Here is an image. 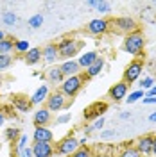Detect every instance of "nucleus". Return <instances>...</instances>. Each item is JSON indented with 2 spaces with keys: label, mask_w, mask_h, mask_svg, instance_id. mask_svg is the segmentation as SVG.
I'll return each mask as SVG.
<instances>
[{
  "label": "nucleus",
  "mask_w": 156,
  "mask_h": 157,
  "mask_svg": "<svg viewBox=\"0 0 156 157\" xmlns=\"http://www.w3.org/2000/svg\"><path fill=\"white\" fill-rule=\"evenodd\" d=\"M118 157H142V154L138 152L137 148L129 147V148H124V150L120 152V155H118Z\"/></svg>",
  "instance_id": "cd10ccee"
},
{
  "label": "nucleus",
  "mask_w": 156,
  "mask_h": 157,
  "mask_svg": "<svg viewBox=\"0 0 156 157\" xmlns=\"http://www.w3.org/2000/svg\"><path fill=\"white\" fill-rule=\"evenodd\" d=\"M81 47H83V43L77 41V39L63 38L58 43V54H59V57L70 61V59H74V56H77V52L81 50Z\"/></svg>",
  "instance_id": "f257e3e1"
},
{
  "label": "nucleus",
  "mask_w": 156,
  "mask_h": 157,
  "mask_svg": "<svg viewBox=\"0 0 156 157\" xmlns=\"http://www.w3.org/2000/svg\"><path fill=\"white\" fill-rule=\"evenodd\" d=\"M50 121H52V113H50L47 107L38 109V111L34 113V116H32V123H34V127H47Z\"/></svg>",
  "instance_id": "9b49d317"
},
{
  "label": "nucleus",
  "mask_w": 156,
  "mask_h": 157,
  "mask_svg": "<svg viewBox=\"0 0 156 157\" xmlns=\"http://www.w3.org/2000/svg\"><path fill=\"white\" fill-rule=\"evenodd\" d=\"M14 41L16 39H11V38H6L0 41V54H7L9 56V52L14 48Z\"/></svg>",
  "instance_id": "4be33fe9"
},
{
  "label": "nucleus",
  "mask_w": 156,
  "mask_h": 157,
  "mask_svg": "<svg viewBox=\"0 0 156 157\" xmlns=\"http://www.w3.org/2000/svg\"><path fill=\"white\" fill-rule=\"evenodd\" d=\"M95 9H97L99 13H104V14H106V13L111 11V4L106 2V0H99V4H97V7H95Z\"/></svg>",
  "instance_id": "c756f323"
},
{
  "label": "nucleus",
  "mask_w": 156,
  "mask_h": 157,
  "mask_svg": "<svg viewBox=\"0 0 156 157\" xmlns=\"http://www.w3.org/2000/svg\"><path fill=\"white\" fill-rule=\"evenodd\" d=\"M92 155H93V154H92V150H90L88 147H81L79 150H76L70 157H92Z\"/></svg>",
  "instance_id": "c85d7f7f"
},
{
  "label": "nucleus",
  "mask_w": 156,
  "mask_h": 157,
  "mask_svg": "<svg viewBox=\"0 0 156 157\" xmlns=\"http://www.w3.org/2000/svg\"><path fill=\"white\" fill-rule=\"evenodd\" d=\"M49 95H50L49 86H47V84H41V86H39V88L31 95V105H39V104L47 102Z\"/></svg>",
  "instance_id": "ddd939ff"
},
{
  "label": "nucleus",
  "mask_w": 156,
  "mask_h": 157,
  "mask_svg": "<svg viewBox=\"0 0 156 157\" xmlns=\"http://www.w3.org/2000/svg\"><path fill=\"white\" fill-rule=\"evenodd\" d=\"M102 68H104V59L99 57L90 68H86V71H84V78H92V77H97L99 73L102 71Z\"/></svg>",
  "instance_id": "6ab92c4d"
},
{
  "label": "nucleus",
  "mask_w": 156,
  "mask_h": 157,
  "mask_svg": "<svg viewBox=\"0 0 156 157\" xmlns=\"http://www.w3.org/2000/svg\"><path fill=\"white\" fill-rule=\"evenodd\" d=\"M147 97H156V84L149 89V91H147Z\"/></svg>",
  "instance_id": "58836bf2"
},
{
  "label": "nucleus",
  "mask_w": 156,
  "mask_h": 157,
  "mask_svg": "<svg viewBox=\"0 0 156 157\" xmlns=\"http://www.w3.org/2000/svg\"><path fill=\"white\" fill-rule=\"evenodd\" d=\"M115 136H117L115 130H102V132H101V137H102V139H109V137H115Z\"/></svg>",
  "instance_id": "f704fd0d"
},
{
  "label": "nucleus",
  "mask_w": 156,
  "mask_h": 157,
  "mask_svg": "<svg viewBox=\"0 0 156 157\" xmlns=\"http://www.w3.org/2000/svg\"><path fill=\"white\" fill-rule=\"evenodd\" d=\"M140 86H142V91H144V89H146V91H149V89L154 86V80H153L151 77H146L142 82H140Z\"/></svg>",
  "instance_id": "473e14b6"
},
{
  "label": "nucleus",
  "mask_w": 156,
  "mask_h": 157,
  "mask_svg": "<svg viewBox=\"0 0 156 157\" xmlns=\"http://www.w3.org/2000/svg\"><path fill=\"white\" fill-rule=\"evenodd\" d=\"M32 157H54L56 150L52 143H32Z\"/></svg>",
  "instance_id": "6e6552de"
},
{
  "label": "nucleus",
  "mask_w": 156,
  "mask_h": 157,
  "mask_svg": "<svg viewBox=\"0 0 156 157\" xmlns=\"http://www.w3.org/2000/svg\"><path fill=\"white\" fill-rule=\"evenodd\" d=\"M56 121L61 123V125H63V123H68V121H70V114H61V116H58Z\"/></svg>",
  "instance_id": "e433bc0d"
},
{
  "label": "nucleus",
  "mask_w": 156,
  "mask_h": 157,
  "mask_svg": "<svg viewBox=\"0 0 156 157\" xmlns=\"http://www.w3.org/2000/svg\"><path fill=\"white\" fill-rule=\"evenodd\" d=\"M13 64V57L7 54H0V70H7Z\"/></svg>",
  "instance_id": "bb28decb"
},
{
  "label": "nucleus",
  "mask_w": 156,
  "mask_h": 157,
  "mask_svg": "<svg viewBox=\"0 0 156 157\" xmlns=\"http://www.w3.org/2000/svg\"><path fill=\"white\" fill-rule=\"evenodd\" d=\"M39 59H41V48H38V47H34V48H29V52L25 54V63L27 64H36Z\"/></svg>",
  "instance_id": "412c9836"
},
{
  "label": "nucleus",
  "mask_w": 156,
  "mask_h": 157,
  "mask_svg": "<svg viewBox=\"0 0 156 157\" xmlns=\"http://www.w3.org/2000/svg\"><path fill=\"white\" fill-rule=\"evenodd\" d=\"M137 150L142 155L153 154V136H142L137 141Z\"/></svg>",
  "instance_id": "4468645a"
},
{
  "label": "nucleus",
  "mask_w": 156,
  "mask_h": 157,
  "mask_svg": "<svg viewBox=\"0 0 156 157\" xmlns=\"http://www.w3.org/2000/svg\"><path fill=\"white\" fill-rule=\"evenodd\" d=\"M99 157H111V155H99Z\"/></svg>",
  "instance_id": "de8ad7c7"
},
{
  "label": "nucleus",
  "mask_w": 156,
  "mask_h": 157,
  "mask_svg": "<svg viewBox=\"0 0 156 157\" xmlns=\"http://www.w3.org/2000/svg\"><path fill=\"white\" fill-rule=\"evenodd\" d=\"M153 154H156V136L153 137Z\"/></svg>",
  "instance_id": "a18cd8bd"
},
{
  "label": "nucleus",
  "mask_w": 156,
  "mask_h": 157,
  "mask_svg": "<svg viewBox=\"0 0 156 157\" xmlns=\"http://www.w3.org/2000/svg\"><path fill=\"white\" fill-rule=\"evenodd\" d=\"M99 0H88V7H97Z\"/></svg>",
  "instance_id": "a19ab883"
},
{
  "label": "nucleus",
  "mask_w": 156,
  "mask_h": 157,
  "mask_svg": "<svg viewBox=\"0 0 156 157\" xmlns=\"http://www.w3.org/2000/svg\"><path fill=\"white\" fill-rule=\"evenodd\" d=\"M54 150H56V154L61 155V157H70L76 150H79V139L77 137H74V136L63 137Z\"/></svg>",
  "instance_id": "20e7f679"
},
{
  "label": "nucleus",
  "mask_w": 156,
  "mask_h": 157,
  "mask_svg": "<svg viewBox=\"0 0 156 157\" xmlns=\"http://www.w3.org/2000/svg\"><path fill=\"white\" fill-rule=\"evenodd\" d=\"M2 21H4L6 25H14V23L18 21V16H16L13 11H6V13L2 14Z\"/></svg>",
  "instance_id": "393cba45"
},
{
  "label": "nucleus",
  "mask_w": 156,
  "mask_h": 157,
  "mask_svg": "<svg viewBox=\"0 0 156 157\" xmlns=\"http://www.w3.org/2000/svg\"><path fill=\"white\" fill-rule=\"evenodd\" d=\"M113 25H115L120 32H126V34H131V32L137 30V21L133 18H129V16H120V18H117L113 21Z\"/></svg>",
  "instance_id": "9d476101"
},
{
  "label": "nucleus",
  "mask_w": 156,
  "mask_h": 157,
  "mask_svg": "<svg viewBox=\"0 0 156 157\" xmlns=\"http://www.w3.org/2000/svg\"><path fill=\"white\" fill-rule=\"evenodd\" d=\"M104 121H106V120H104V116L97 118V120H95V121L92 123V125H93V130H101V128L104 127Z\"/></svg>",
  "instance_id": "72a5a7b5"
},
{
  "label": "nucleus",
  "mask_w": 156,
  "mask_h": 157,
  "mask_svg": "<svg viewBox=\"0 0 156 157\" xmlns=\"http://www.w3.org/2000/svg\"><path fill=\"white\" fill-rule=\"evenodd\" d=\"M108 97L111 98V100H115V102H120V100H124L127 97V84L124 80H120L117 84H113L109 91H108Z\"/></svg>",
  "instance_id": "1a4fd4ad"
},
{
  "label": "nucleus",
  "mask_w": 156,
  "mask_h": 157,
  "mask_svg": "<svg viewBox=\"0 0 156 157\" xmlns=\"http://www.w3.org/2000/svg\"><path fill=\"white\" fill-rule=\"evenodd\" d=\"M140 98H144V91H142V89H138V91H135V93H131L129 98H126V102L127 104H135V102H138Z\"/></svg>",
  "instance_id": "7c9ffc66"
},
{
  "label": "nucleus",
  "mask_w": 156,
  "mask_h": 157,
  "mask_svg": "<svg viewBox=\"0 0 156 157\" xmlns=\"http://www.w3.org/2000/svg\"><path fill=\"white\" fill-rule=\"evenodd\" d=\"M4 121H6V116H4V113H0V127L4 125Z\"/></svg>",
  "instance_id": "37998d69"
},
{
  "label": "nucleus",
  "mask_w": 156,
  "mask_h": 157,
  "mask_svg": "<svg viewBox=\"0 0 156 157\" xmlns=\"http://www.w3.org/2000/svg\"><path fill=\"white\" fill-rule=\"evenodd\" d=\"M32 139H34V143H52L54 134H52V130L49 127H34Z\"/></svg>",
  "instance_id": "f8f14e48"
},
{
  "label": "nucleus",
  "mask_w": 156,
  "mask_h": 157,
  "mask_svg": "<svg viewBox=\"0 0 156 157\" xmlns=\"http://www.w3.org/2000/svg\"><path fill=\"white\" fill-rule=\"evenodd\" d=\"M27 141H29V136H27V134H22V136L18 137V143H16V148H18V152H20V150H23V148L27 147Z\"/></svg>",
  "instance_id": "2f4dec72"
},
{
  "label": "nucleus",
  "mask_w": 156,
  "mask_h": 157,
  "mask_svg": "<svg viewBox=\"0 0 156 157\" xmlns=\"http://www.w3.org/2000/svg\"><path fill=\"white\" fill-rule=\"evenodd\" d=\"M2 39H6V34H4V32L0 30V41H2Z\"/></svg>",
  "instance_id": "49530a36"
},
{
  "label": "nucleus",
  "mask_w": 156,
  "mask_h": 157,
  "mask_svg": "<svg viewBox=\"0 0 156 157\" xmlns=\"http://www.w3.org/2000/svg\"><path fill=\"white\" fill-rule=\"evenodd\" d=\"M142 71H144V63H142L140 59H135V61H131L126 66V70H124V78H122V80L129 86V84L137 82L138 77L142 75Z\"/></svg>",
  "instance_id": "39448f33"
},
{
  "label": "nucleus",
  "mask_w": 156,
  "mask_h": 157,
  "mask_svg": "<svg viewBox=\"0 0 156 157\" xmlns=\"http://www.w3.org/2000/svg\"><path fill=\"white\" fill-rule=\"evenodd\" d=\"M149 121H153V123H156V111H154V113H151V114H149Z\"/></svg>",
  "instance_id": "79ce46f5"
},
{
  "label": "nucleus",
  "mask_w": 156,
  "mask_h": 157,
  "mask_svg": "<svg viewBox=\"0 0 156 157\" xmlns=\"http://www.w3.org/2000/svg\"><path fill=\"white\" fill-rule=\"evenodd\" d=\"M108 29H109V20L106 18H95L92 21H88L86 25V32L92 34V36H101V34L108 32Z\"/></svg>",
  "instance_id": "0eeeda50"
},
{
  "label": "nucleus",
  "mask_w": 156,
  "mask_h": 157,
  "mask_svg": "<svg viewBox=\"0 0 156 157\" xmlns=\"http://www.w3.org/2000/svg\"><path fill=\"white\" fill-rule=\"evenodd\" d=\"M97 59H99V54H97V52H93V50H92V52H84V54H83V56L77 59L79 68H84V70L90 68V66H92V64H93Z\"/></svg>",
  "instance_id": "f3484780"
},
{
  "label": "nucleus",
  "mask_w": 156,
  "mask_h": 157,
  "mask_svg": "<svg viewBox=\"0 0 156 157\" xmlns=\"http://www.w3.org/2000/svg\"><path fill=\"white\" fill-rule=\"evenodd\" d=\"M59 70L63 71V75L67 78V77H72V75H77L81 68H79V63L76 59H70V61H65V63L59 66Z\"/></svg>",
  "instance_id": "2eb2a0df"
},
{
  "label": "nucleus",
  "mask_w": 156,
  "mask_h": 157,
  "mask_svg": "<svg viewBox=\"0 0 156 157\" xmlns=\"http://www.w3.org/2000/svg\"><path fill=\"white\" fill-rule=\"evenodd\" d=\"M43 14L41 13H36V14H32L29 18V27H32V29H39L41 25H43Z\"/></svg>",
  "instance_id": "5701e85b"
},
{
  "label": "nucleus",
  "mask_w": 156,
  "mask_h": 157,
  "mask_svg": "<svg viewBox=\"0 0 156 157\" xmlns=\"http://www.w3.org/2000/svg\"><path fill=\"white\" fill-rule=\"evenodd\" d=\"M144 45H146V39H144V34L142 32H131L124 38V50H126L129 56H138L142 50H144Z\"/></svg>",
  "instance_id": "f03ea898"
},
{
  "label": "nucleus",
  "mask_w": 156,
  "mask_h": 157,
  "mask_svg": "<svg viewBox=\"0 0 156 157\" xmlns=\"http://www.w3.org/2000/svg\"><path fill=\"white\" fill-rule=\"evenodd\" d=\"M13 105L14 109H18L20 113H27L32 105H31V100L27 97H23V95H14L13 97Z\"/></svg>",
  "instance_id": "a211bd4d"
},
{
  "label": "nucleus",
  "mask_w": 156,
  "mask_h": 157,
  "mask_svg": "<svg viewBox=\"0 0 156 157\" xmlns=\"http://www.w3.org/2000/svg\"><path fill=\"white\" fill-rule=\"evenodd\" d=\"M120 118H122V120H127V118H131V114H129V113H122Z\"/></svg>",
  "instance_id": "c03bdc74"
},
{
  "label": "nucleus",
  "mask_w": 156,
  "mask_h": 157,
  "mask_svg": "<svg viewBox=\"0 0 156 157\" xmlns=\"http://www.w3.org/2000/svg\"><path fill=\"white\" fill-rule=\"evenodd\" d=\"M18 154H20V157H32V148H31V147H25L23 150H20Z\"/></svg>",
  "instance_id": "c9c22d12"
},
{
  "label": "nucleus",
  "mask_w": 156,
  "mask_h": 157,
  "mask_svg": "<svg viewBox=\"0 0 156 157\" xmlns=\"http://www.w3.org/2000/svg\"><path fill=\"white\" fill-rule=\"evenodd\" d=\"M83 82H84V77H81V75H72V77H67L63 82H61V93L65 95L67 98L70 100H74V97L77 95L81 88H83Z\"/></svg>",
  "instance_id": "7ed1b4c3"
},
{
  "label": "nucleus",
  "mask_w": 156,
  "mask_h": 157,
  "mask_svg": "<svg viewBox=\"0 0 156 157\" xmlns=\"http://www.w3.org/2000/svg\"><path fill=\"white\" fill-rule=\"evenodd\" d=\"M20 136H22V134H20V128L18 127L6 128V139H7V141H18Z\"/></svg>",
  "instance_id": "b1692460"
},
{
  "label": "nucleus",
  "mask_w": 156,
  "mask_h": 157,
  "mask_svg": "<svg viewBox=\"0 0 156 157\" xmlns=\"http://www.w3.org/2000/svg\"><path fill=\"white\" fill-rule=\"evenodd\" d=\"M86 141H88V137H86V136L81 137V139H79V148H81V147H86Z\"/></svg>",
  "instance_id": "ea45409f"
},
{
  "label": "nucleus",
  "mask_w": 156,
  "mask_h": 157,
  "mask_svg": "<svg viewBox=\"0 0 156 157\" xmlns=\"http://www.w3.org/2000/svg\"><path fill=\"white\" fill-rule=\"evenodd\" d=\"M14 50L20 52V54H27V52H29V41H25V39L14 41Z\"/></svg>",
  "instance_id": "a878e982"
},
{
  "label": "nucleus",
  "mask_w": 156,
  "mask_h": 157,
  "mask_svg": "<svg viewBox=\"0 0 156 157\" xmlns=\"http://www.w3.org/2000/svg\"><path fill=\"white\" fill-rule=\"evenodd\" d=\"M47 78H49L52 84H61L65 80V75L63 71L59 70V66H52V68L47 70Z\"/></svg>",
  "instance_id": "aec40b11"
},
{
  "label": "nucleus",
  "mask_w": 156,
  "mask_h": 157,
  "mask_svg": "<svg viewBox=\"0 0 156 157\" xmlns=\"http://www.w3.org/2000/svg\"><path fill=\"white\" fill-rule=\"evenodd\" d=\"M58 57H59V54H58V45L49 43V45H45V47H43V50H41V59H45L47 63H54Z\"/></svg>",
  "instance_id": "dca6fc26"
},
{
  "label": "nucleus",
  "mask_w": 156,
  "mask_h": 157,
  "mask_svg": "<svg viewBox=\"0 0 156 157\" xmlns=\"http://www.w3.org/2000/svg\"><path fill=\"white\" fill-rule=\"evenodd\" d=\"M144 104H156V97H144Z\"/></svg>",
  "instance_id": "4c0bfd02"
},
{
  "label": "nucleus",
  "mask_w": 156,
  "mask_h": 157,
  "mask_svg": "<svg viewBox=\"0 0 156 157\" xmlns=\"http://www.w3.org/2000/svg\"><path fill=\"white\" fill-rule=\"evenodd\" d=\"M45 104H47V109H49L50 113H58V111H61V109H65L67 105H68V102H67V97H65L61 91L50 93Z\"/></svg>",
  "instance_id": "423d86ee"
}]
</instances>
